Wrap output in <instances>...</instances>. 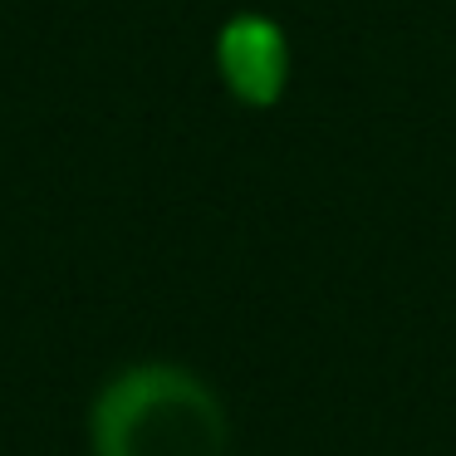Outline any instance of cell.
I'll return each instance as SVG.
<instances>
[{
	"mask_svg": "<svg viewBox=\"0 0 456 456\" xmlns=\"http://www.w3.org/2000/svg\"><path fill=\"white\" fill-rule=\"evenodd\" d=\"M289 40L270 15H236L216 35V74L246 109H275L289 89Z\"/></svg>",
	"mask_w": 456,
	"mask_h": 456,
	"instance_id": "7a4b0ae2",
	"label": "cell"
},
{
	"mask_svg": "<svg viewBox=\"0 0 456 456\" xmlns=\"http://www.w3.org/2000/svg\"><path fill=\"white\" fill-rule=\"evenodd\" d=\"M94 456H231L216 387L182 363H133L94 393Z\"/></svg>",
	"mask_w": 456,
	"mask_h": 456,
	"instance_id": "6da1fadb",
	"label": "cell"
}]
</instances>
